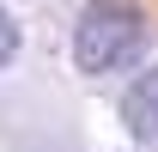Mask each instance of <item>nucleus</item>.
<instances>
[{
    "mask_svg": "<svg viewBox=\"0 0 158 152\" xmlns=\"http://www.w3.org/2000/svg\"><path fill=\"white\" fill-rule=\"evenodd\" d=\"M140 43H146V24L128 0H91L73 31V61L79 73H116L140 55Z\"/></svg>",
    "mask_w": 158,
    "mask_h": 152,
    "instance_id": "f257e3e1",
    "label": "nucleus"
},
{
    "mask_svg": "<svg viewBox=\"0 0 158 152\" xmlns=\"http://www.w3.org/2000/svg\"><path fill=\"white\" fill-rule=\"evenodd\" d=\"M122 122H128V134H134V140L158 146V67H146V73L122 91Z\"/></svg>",
    "mask_w": 158,
    "mask_h": 152,
    "instance_id": "f03ea898",
    "label": "nucleus"
},
{
    "mask_svg": "<svg viewBox=\"0 0 158 152\" xmlns=\"http://www.w3.org/2000/svg\"><path fill=\"white\" fill-rule=\"evenodd\" d=\"M12 55H19V24H12V12L0 6V67H6Z\"/></svg>",
    "mask_w": 158,
    "mask_h": 152,
    "instance_id": "7ed1b4c3",
    "label": "nucleus"
}]
</instances>
